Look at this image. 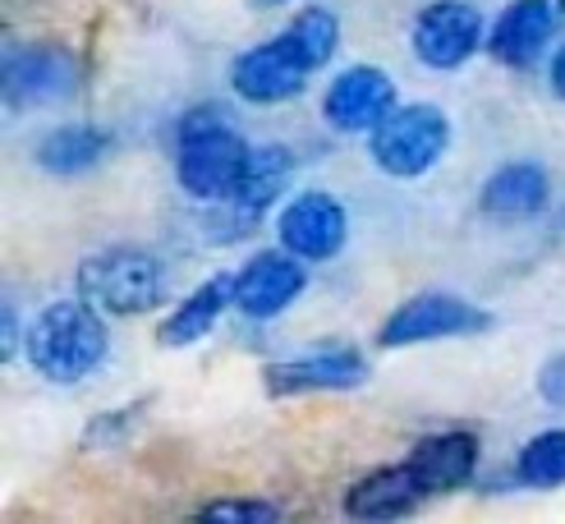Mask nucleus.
Segmentation results:
<instances>
[{"instance_id":"5701e85b","label":"nucleus","mask_w":565,"mask_h":524,"mask_svg":"<svg viewBox=\"0 0 565 524\" xmlns=\"http://www.w3.org/2000/svg\"><path fill=\"white\" fill-rule=\"evenodd\" d=\"M539 392H543V400H552V405L565 409V354H556L552 364H543V373H539Z\"/></svg>"},{"instance_id":"423d86ee","label":"nucleus","mask_w":565,"mask_h":524,"mask_svg":"<svg viewBox=\"0 0 565 524\" xmlns=\"http://www.w3.org/2000/svg\"><path fill=\"white\" fill-rule=\"evenodd\" d=\"M308 74H313V61L299 51V42L290 33H280L263 46L244 51L239 61L231 65V83L244 101H258V106H276V101H290L303 93Z\"/></svg>"},{"instance_id":"7ed1b4c3","label":"nucleus","mask_w":565,"mask_h":524,"mask_svg":"<svg viewBox=\"0 0 565 524\" xmlns=\"http://www.w3.org/2000/svg\"><path fill=\"white\" fill-rule=\"evenodd\" d=\"M78 295L116 318L148 313L166 299V271L148 248H106V254L83 258Z\"/></svg>"},{"instance_id":"393cba45","label":"nucleus","mask_w":565,"mask_h":524,"mask_svg":"<svg viewBox=\"0 0 565 524\" xmlns=\"http://www.w3.org/2000/svg\"><path fill=\"white\" fill-rule=\"evenodd\" d=\"M258 6H286V0H258Z\"/></svg>"},{"instance_id":"1a4fd4ad","label":"nucleus","mask_w":565,"mask_h":524,"mask_svg":"<svg viewBox=\"0 0 565 524\" xmlns=\"http://www.w3.org/2000/svg\"><path fill=\"white\" fill-rule=\"evenodd\" d=\"M483 46V14L465 0H433L414 19V55L428 69H460Z\"/></svg>"},{"instance_id":"f3484780","label":"nucleus","mask_w":565,"mask_h":524,"mask_svg":"<svg viewBox=\"0 0 565 524\" xmlns=\"http://www.w3.org/2000/svg\"><path fill=\"white\" fill-rule=\"evenodd\" d=\"M547 207V171L533 161H511L483 184V212L497 221H524Z\"/></svg>"},{"instance_id":"4468645a","label":"nucleus","mask_w":565,"mask_h":524,"mask_svg":"<svg viewBox=\"0 0 565 524\" xmlns=\"http://www.w3.org/2000/svg\"><path fill=\"white\" fill-rule=\"evenodd\" d=\"M409 474L418 479L423 496H437V492H456L473 479L478 469V437L473 432H437V437H423L418 447L409 451Z\"/></svg>"},{"instance_id":"dca6fc26","label":"nucleus","mask_w":565,"mask_h":524,"mask_svg":"<svg viewBox=\"0 0 565 524\" xmlns=\"http://www.w3.org/2000/svg\"><path fill=\"white\" fill-rule=\"evenodd\" d=\"M231 303H235V276H212V281H203L184 303H175V313L161 322L157 341L171 345V350H184L193 341H203Z\"/></svg>"},{"instance_id":"20e7f679","label":"nucleus","mask_w":565,"mask_h":524,"mask_svg":"<svg viewBox=\"0 0 565 524\" xmlns=\"http://www.w3.org/2000/svg\"><path fill=\"white\" fill-rule=\"evenodd\" d=\"M446 143H450V125L428 101L395 106L391 116L369 133V152L377 161V171H386L395 180L428 175L433 165L446 157Z\"/></svg>"},{"instance_id":"f03ea898","label":"nucleus","mask_w":565,"mask_h":524,"mask_svg":"<svg viewBox=\"0 0 565 524\" xmlns=\"http://www.w3.org/2000/svg\"><path fill=\"white\" fill-rule=\"evenodd\" d=\"M248 161V143L225 125L221 110H189L180 120V184L193 199H231Z\"/></svg>"},{"instance_id":"a211bd4d","label":"nucleus","mask_w":565,"mask_h":524,"mask_svg":"<svg viewBox=\"0 0 565 524\" xmlns=\"http://www.w3.org/2000/svg\"><path fill=\"white\" fill-rule=\"evenodd\" d=\"M290 171H295V161H290L286 148H276V143H267V148H248V161H244V171H239L235 189H231L235 212L248 216V221L258 216V212H267V207L280 199V193H286Z\"/></svg>"},{"instance_id":"f257e3e1","label":"nucleus","mask_w":565,"mask_h":524,"mask_svg":"<svg viewBox=\"0 0 565 524\" xmlns=\"http://www.w3.org/2000/svg\"><path fill=\"white\" fill-rule=\"evenodd\" d=\"M28 364H33L46 382H83L102 359H106V322L102 309L88 299H55L28 327Z\"/></svg>"},{"instance_id":"aec40b11","label":"nucleus","mask_w":565,"mask_h":524,"mask_svg":"<svg viewBox=\"0 0 565 524\" xmlns=\"http://www.w3.org/2000/svg\"><path fill=\"white\" fill-rule=\"evenodd\" d=\"M515 474L529 488H561L565 483V428L529 437L520 460H515Z\"/></svg>"},{"instance_id":"6e6552de","label":"nucleus","mask_w":565,"mask_h":524,"mask_svg":"<svg viewBox=\"0 0 565 524\" xmlns=\"http://www.w3.org/2000/svg\"><path fill=\"white\" fill-rule=\"evenodd\" d=\"M303 258H295L290 248H267V254H253L239 271H235V309L253 322H271L290 309L303 295L308 276L299 267Z\"/></svg>"},{"instance_id":"ddd939ff","label":"nucleus","mask_w":565,"mask_h":524,"mask_svg":"<svg viewBox=\"0 0 565 524\" xmlns=\"http://www.w3.org/2000/svg\"><path fill=\"white\" fill-rule=\"evenodd\" d=\"M74 93V61L61 46H28L6 65L10 106H46Z\"/></svg>"},{"instance_id":"f8f14e48","label":"nucleus","mask_w":565,"mask_h":524,"mask_svg":"<svg viewBox=\"0 0 565 524\" xmlns=\"http://www.w3.org/2000/svg\"><path fill=\"white\" fill-rule=\"evenodd\" d=\"M565 14V0H515L492 28V55L505 65H533L543 55V46L552 42L556 23Z\"/></svg>"},{"instance_id":"6ab92c4d","label":"nucleus","mask_w":565,"mask_h":524,"mask_svg":"<svg viewBox=\"0 0 565 524\" xmlns=\"http://www.w3.org/2000/svg\"><path fill=\"white\" fill-rule=\"evenodd\" d=\"M110 148V133L97 125H65V129H51L42 143H38V165L51 175H78V171H93V165L106 157Z\"/></svg>"},{"instance_id":"0eeeda50","label":"nucleus","mask_w":565,"mask_h":524,"mask_svg":"<svg viewBox=\"0 0 565 524\" xmlns=\"http://www.w3.org/2000/svg\"><path fill=\"white\" fill-rule=\"evenodd\" d=\"M280 248H290L303 263H327L345 248L350 239V216L341 207V199H331L322 189H303L299 199L286 203L280 212Z\"/></svg>"},{"instance_id":"2eb2a0df","label":"nucleus","mask_w":565,"mask_h":524,"mask_svg":"<svg viewBox=\"0 0 565 524\" xmlns=\"http://www.w3.org/2000/svg\"><path fill=\"white\" fill-rule=\"evenodd\" d=\"M423 502V488L409 474V464H386L373 469L369 479H359L345 492V515L354 520H395V515H409Z\"/></svg>"},{"instance_id":"4be33fe9","label":"nucleus","mask_w":565,"mask_h":524,"mask_svg":"<svg viewBox=\"0 0 565 524\" xmlns=\"http://www.w3.org/2000/svg\"><path fill=\"white\" fill-rule=\"evenodd\" d=\"M198 520H212V524H271V520H280V511L267 506V502H207V506H198Z\"/></svg>"},{"instance_id":"412c9836","label":"nucleus","mask_w":565,"mask_h":524,"mask_svg":"<svg viewBox=\"0 0 565 524\" xmlns=\"http://www.w3.org/2000/svg\"><path fill=\"white\" fill-rule=\"evenodd\" d=\"M286 33L299 42V51L313 61V69H322L331 55H335V46H341V23H335V14L331 10H303Z\"/></svg>"},{"instance_id":"b1692460","label":"nucleus","mask_w":565,"mask_h":524,"mask_svg":"<svg viewBox=\"0 0 565 524\" xmlns=\"http://www.w3.org/2000/svg\"><path fill=\"white\" fill-rule=\"evenodd\" d=\"M552 88H556V97H565V46L556 51V61H552Z\"/></svg>"},{"instance_id":"39448f33","label":"nucleus","mask_w":565,"mask_h":524,"mask_svg":"<svg viewBox=\"0 0 565 524\" xmlns=\"http://www.w3.org/2000/svg\"><path fill=\"white\" fill-rule=\"evenodd\" d=\"M488 327H492V318L460 295H414L382 322L377 341L386 350H401V345L446 341V336H473V331H488Z\"/></svg>"},{"instance_id":"9d476101","label":"nucleus","mask_w":565,"mask_h":524,"mask_svg":"<svg viewBox=\"0 0 565 524\" xmlns=\"http://www.w3.org/2000/svg\"><path fill=\"white\" fill-rule=\"evenodd\" d=\"M263 382L271 396H313V392H354L369 382V359L350 345H331L286 359V364H267Z\"/></svg>"},{"instance_id":"9b49d317","label":"nucleus","mask_w":565,"mask_h":524,"mask_svg":"<svg viewBox=\"0 0 565 524\" xmlns=\"http://www.w3.org/2000/svg\"><path fill=\"white\" fill-rule=\"evenodd\" d=\"M327 120L341 133H373L395 110V83L377 65H354L327 88Z\"/></svg>"}]
</instances>
